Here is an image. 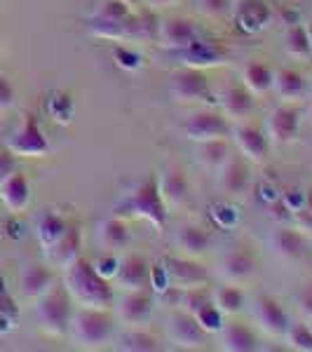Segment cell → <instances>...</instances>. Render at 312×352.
<instances>
[{
	"label": "cell",
	"instance_id": "obj_1",
	"mask_svg": "<svg viewBox=\"0 0 312 352\" xmlns=\"http://www.w3.org/2000/svg\"><path fill=\"white\" fill-rule=\"evenodd\" d=\"M64 287L73 303L80 308H111L115 305V289L109 277H104L92 261L78 256L64 270Z\"/></svg>",
	"mask_w": 312,
	"mask_h": 352
},
{
	"label": "cell",
	"instance_id": "obj_2",
	"mask_svg": "<svg viewBox=\"0 0 312 352\" xmlns=\"http://www.w3.org/2000/svg\"><path fill=\"white\" fill-rule=\"evenodd\" d=\"M71 333L73 340L82 348H101L111 343L115 333V317L109 308H78L71 317Z\"/></svg>",
	"mask_w": 312,
	"mask_h": 352
},
{
	"label": "cell",
	"instance_id": "obj_3",
	"mask_svg": "<svg viewBox=\"0 0 312 352\" xmlns=\"http://www.w3.org/2000/svg\"><path fill=\"white\" fill-rule=\"evenodd\" d=\"M132 214L136 219H146L151 226L162 228L167 223V204L160 195V186H157V174H151L144 184H139L129 192V197L118 207L115 214Z\"/></svg>",
	"mask_w": 312,
	"mask_h": 352
},
{
	"label": "cell",
	"instance_id": "obj_4",
	"mask_svg": "<svg viewBox=\"0 0 312 352\" xmlns=\"http://www.w3.org/2000/svg\"><path fill=\"white\" fill-rule=\"evenodd\" d=\"M71 303L73 298L68 296L66 287H56V285L38 298L36 317L45 333H49L54 338L66 336L68 329H71V317H73Z\"/></svg>",
	"mask_w": 312,
	"mask_h": 352
},
{
	"label": "cell",
	"instance_id": "obj_5",
	"mask_svg": "<svg viewBox=\"0 0 312 352\" xmlns=\"http://www.w3.org/2000/svg\"><path fill=\"white\" fill-rule=\"evenodd\" d=\"M8 151L16 157H45L49 153V141L45 136L36 116H24L16 132L8 139Z\"/></svg>",
	"mask_w": 312,
	"mask_h": 352
},
{
	"label": "cell",
	"instance_id": "obj_6",
	"mask_svg": "<svg viewBox=\"0 0 312 352\" xmlns=\"http://www.w3.org/2000/svg\"><path fill=\"white\" fill-rule=\"evenodd\" d=\"M169 92L181 104H200V101H212V87L209 78L204 76L202 68L186 66L177 71L169 80Z\"/></svg>",
	"mask_w": 312,
	"mask_h": 352
},
{
	"label": "cell",
	"instance_id": "obj_7",
	"mask_svg": "<svg viewBox=\"0 0 312 352\" xmlns=\"http://www.w3.org/2000/svg\"><path fill=\"white\" fill-rule=\"evenodd\" d=\"M183 132L190 141L202 144V141H212V139H228L232 127L228 122V118L219 111H197L186 120Z\"/></svg>",
	"mask_w": 312,
	"mask_h": 352
},
{
	"label": "cell",
	"instance_id": "obj_8",
	"mask_svg": "<svg viewBox=\"0 0 312 352\" xmlns=\"http://www.w3.org/2000/svg\"><path fill=\"white\" fill-rule=\"evenodd\" d=\"M167 338L172 340L177 348L183 350H200L207 345L209 333L197 324L195 315L186 310H177L167 322Z\"/></svg>",
	"mask_w": 312,
	"mask_h": 352
},
{
	"label": "cell",
	"instance_id": "obj_9",
	"mask_svg": "<svg viewBox=\"0 0 312 352\" xmlns=\"http://www.w3.org/2000/svg\"><path fill=\"white\" fill-rule=\"evenodd\" d=\"M153 296L148 289L139 292H122V296L115 300V315L124 327H144L153 317Z\"/></svg>",
	"mask_w": 312,
	"mask_h": 352
},
{
	"label": "cell",
	"instance_id": "obj_10",
	"mask_svg": "<svg viewBox=\"0 0 312 352\" xmlns=\"http://www.w3.org/2000/svg\"><path fill=\"white\" fill-rule=\"evenodd\" d=\"M300 127V111L291 104H282L275 111H270L268 120H265V134H268L270 144L287 146L296 139Z\"/></svg>",
	"mask_w": 312,
	"mask_h": 352
},
{
	"label": "cell",
	"instance_id": "obj_11",
	"mask_svg": "<svg viewBox=\"0 0 312 352\" xmlns=\"http://www.w3.org/2000/svg\"><path fill=\"white\" fill-rule=\"evenodd\" d=\"M230 134H232V139H235L237 148H240V153L247 157L249 162L263 164L265 160H268L270 139L263 129L254 127V124H249V122H237Z\"/></svg>",
	"mask_w": 312,
	"mask_h": 352
},
{
	"label": "cell",
	"instance_id": "obj_12",
	"mask_svg": "<svg viewBox=\"0 0 312 352\" xmlns=\"http://www.w3.org/2000/svg\"><path fill=\"white\" fill-rule=\"evenodd\" d=\"M164 270L169 275L172 287L179 289H190V287H202L209 280V270L202 263L192 261L190 256H169L162 261Z\"/></svg>",
	"mask_w": 312,
	"mask_h": 352
},
{
	"label": "cell",
	"instance_id": "obj_13",
	"mask_svg": "<svg viewBox=\"0 0 312 352\" xmlns=\"http://www.w3.org/2000/svg\"><path fill=\"white\" fill-rule=\"evenodd\" d=\"M256 268L258 258L247 247H235L219 261V277L223 282H230V285H240V282L249 280L256 272Z\"/></svg>",
	"mask_w": 312,
	"mask_h": 352
},
{
	"label": "cell",
	"instance_id": "obj_14",
	"mask_svg": "<svg viewBox=\"0 0 312 352\" xmlns=\"http://www.w3.org/2000/svg\"><path fill=\"white\" fill-rule=\"evenodd\" d=\"M115 285L122 292H139L151 287V263L139 254H129L118 263Z\"/></svg>",
	"mask_w": 312,
	"mask_h": 352
},
{
	"label": "cell",
	"instance_id": "obj_15",
	"mask_svg": "<svg viewBox=\"0 0 312 352\" xmlns=\"http://www.w3.org/2000/svg\"><path fill=\"white\" fill-rule=\"evenodd\" d=\"M200 38V33H197L195 24H192L190 19H186V16H174V19H164L160 21V33H157V45L164 50H174V52H179V50L188 47Z\"/></svg>",
	"mask_w": 312,
	"mask_h": 352
},
{
	"label": "cell",
	"instance_id": "obj_16",
	"mask_svg": "<svg viewBox=\"0 0 312 352\" xmlns=\"http://www.w3.org/2000/svg\"><path fill=\"white\" fill-rule=\"evenodd\" d=\"M80 244L82 235L76 226H68V230L59 237L56 242H52L49 247H45V261H47L49 268H59L66 270L78 256H80Z\"/></svg>",
	"mask_w": 312,
	"mask_h": 352
},
{
	"label": "cell",
	"instance_id": "obj_17",
	"mask_svg": "<svg viewBox=\"0 0 312 352\" xmlns=\"http://www.w3.org/2000/svg\"><path fill=\"white\" fill-rule=\"evenodd\" d=\"M254 320L270 336H285L289 324H291L287 310L280 305V300H275L272 296H258L254 300Z\"/></svg>",
	"mask_w": 312,
	"mask_h": 352
},
{
	"label": "cell",
	"instance_id": "obj_18",
	"mask_svg": "<svg viewBox=\"0 0 312 352\" xmlns=\"http://www.w3.org/2000/svg\"><path fill=\"white\" fill-rule=\"evenodd\" d=\"M157 186L164 204L169 207H181L190 197V181L181 167H167L162 174H157Z\"/></svg>",
	"mask_w": 312,
	"mask_h": 352
},
{
	"label": "cell",
	"instance_id": "obj_19",
	"mask_svg": "<svg viewBox=\"0 0 312 352\" xmlns=\"http://www.w3.org/2000/svg\"><path fill=\"white\" fill-rule=\"evenodd\" d=\"M219 104H221V113H223L228 120H247L249 116L254 113V106H256V101H254V94L249 92V89L242 85V87H237V85H230V87H225L223 92L219 96Z\"/></svg>",
	"mask_w": 312,
	"mask_h": 352
},
{
	"label": "cell",
	"instance_id": "obj_20",
	"mask_svg": "<svg viewBox=\"0 0 312 352\" xmlns=\"http://www.w3.org/2000/svg\"><path fill=\"white\" fill-rule=\"evenodd\" d=\"M160 16L155 10H144V12H132L129 19L124 21V41L136 43H157V33H160Z\"/></svg>",
	"mask_w": 312,
	"mask_h": 352
},
{
	"label": "cell",
	"instance_id": "obj_21",
	"mask_svg": "<svg viewBox=\"0 0 312 352\" xmlns=\"http://www.w3.org/2000/svg\"><path fill=\"white\" fill-rule=\"evenodd\" d=\"M272 10L263 0H242L235 8V24L245 33H258L270 24Z\"/></svg>",
	"mask_w": 312,
	"mask_h": 352
},
{
	"label": "cell",
	"instance_id": "obj_22",
	"mask_svg": "<svg viewBox=\"0 0 312 352\" xmlns=\"http://www.w3.org/2000/svg\"><path fill=\"white\" fill-rule=\"evenodd\" d=\"M272 247H275L277 256H282L285 261H298L308 252V237L296 226H282L272 235Z\"/></svg>",
	"mask_w": 312,
	"mask_h": 352
},
{
	"label": "cell",
	"instance_id": "obj_23",
	"mask_svg": "<svg viewBox=\"0 0 312 352\" xmlns=\"http://www.w3.org/2000/svg\"><path fill=\"white\" fill-rule=\"evenodd\" d=\"M19 287L24 292L26 298H33L38 300L43 294H47L49 289L54 287V272L49 265H43V263H31L21 270L19 275Z\"/></svg>",
	"mask_w": 312,
	"mask_h": 352
},
{
	"label": "cell",
	"instance_id": "obj_24",
	"mask_svg": "<svg viewBox=\"0 0 312 352\" xmlns=\"http://www.w3.org/2000/svg\"><path fill=\"white\" fill-rule=\"evenodd\" d=\"M0 202L12 214L24 212L28 207V202H31V186H28V179L24 174L14 172L0 184Z\"/></svg>",
	"mask_w": 312,
	"mask_h": 352
},
{
	"label": "cell",
	"instance_id": "obj_25",
	"mask_svg": "<svg viewBox=\"0 0 312 352\" xmlns=\"http://www.w3.org/2000/svg\"><path fill=\"white\" fill-rule=\"evenodd\" d=\"M219 188L230 197H237V195H245L247 188H249V167L242 160H232L228 157L223 167L219 169Z\"/></svg>",
	"mask_w": 312,
	"mask_h": 352
},
{
	"label": "cell",
	"instance_id": "obj_26",
	"mask_svg": "<svg viewBox=\"0 0 312 352\" xmlns=\"http://www.w3.org/2000/svg\"><path fill=\"white\" fill-rule=\"evenodd\" d=\"M177 247L190 258L202 256V254H207L212 249V235L202 226L186 223L177 230Z\"/></svg>",
	"mask_w": 312,
	"mask_h": 352
},
{
	"label": "cell",
	"instance_id": "obj_27",
	"mask_svg": "<svg viewBox=\"0 0 312 352\" xmlns=\"http://www.w3.org/2000/svg\"><path fill=\"white\" fill-rule=\"evenodd\" d=\"M179 56L183 59L186 66H192V68H209V66H219V64H225V54L221 52L219 47L209 43H202L197 38L195 43L188 45V47L179 50Z\"/></svg>",
	"mask_w": 312,
	"mask_h": 352
},
{
	"label": "cell",
	"instance_id": "obj_28",
	"mask_svg": "<svg viewBox=\"0 0 312 352\" xmlns=\"http://www.w3.org/2000/svg\"><path fill=\"white\" fill-rule=\"evenodd\" d=\"M272 92L280 96L285 104H291V101H298L300 96L305 94V80L298 71L293 68H280L272 76Z\"/></svg>",
	"mask_w": 312,
	"mask_h": 352
},
{
	"label": "cell",
	"instance_id": "obj_29",
	"mask_svg": "<svg viewBox=\"0 0 312 352\" xmlns=\"http://www.w3.org/2000/svg\"><path fill=\"white\" fill-rule=\"evenodd\" d=\"M221 345L228 352H254L258 350V338L247 324H223Z\"/></svg>",
	"mask_w": 312,
	"mask_h": 352
},
{
	"label": "cell",
	"instance_id": "obj_30",
	"mask_svg": "<svg viewBox=\"0 0 312 352\" xmlns=\"http://www.w3.org/2000/svg\"><path fill=\"white\" fill-rule=\"evenodd\" d=\"M272 76H275L272 68L268 64H263V61H249L242 68V82H245V87L254 96L272 92Z\"/></svg>",
	"mask_w": 312,
	"mask_h": 352
},
{
	"label": "cell",
	"instance_id": "obj_31",
	"mask_svg": "<svg viewBox=\"0 0 312 352\" xmlns=\"http://www.w3.org/2000/svg\"><path fill=\"white\" fill-rule=\"evenodd\" d=\"M115 350L124 352H155L160 350V343L153 333L144 331V327H127L115 340Z\"/></svg>",
	"mask_w": 312,
	"mask_h": 352
},
{
	"label": "cell",
	"instance_id": "obj_32",
	"mask_svg": "<svg viewBox=\"0 0 312 352\" xmlns=\"http://www.w3.org/2000/svg\"><path fill=\"white\" fill-rule=\"evenodd\" d=\"M101 244H104L109 252H120L132 240V232H129V226L124 223L120 217H113L106 223H101Z\"/></svg>",
	"mask_w": 312,
	"mask_h": 352
},
{
	"label": "cell",
	"instance_id": "obj_33",
	"mask_svg": "<svg viewBox=\"0 0 312 352\" xmlns=\"http://www.w3.org/2000/svg\"><path fill=\"white\" fill-rule=\"evenodd\" d=\"M228 157H230V148L225 139L202 141L200 148H197V162H200L202 167L212 169V172H219Z\"/></svg>",
	"mask_w": 312,
	"mask_h": 352
},
{
	"label": "cell",
	"instance_id": "obj_34",
	"mask_svg": "<svg viewBox=\"0 0 312 352\" xmlns=\"http://www.w3.org/2000/svg\"><path fill=\"white\" fill-rule=\"evenodd\" d=\"M285 47L287 54L298 61H305L312 56V43L308 36V28L303 24H291L285 33Z\"/></svg>",
	"mask_w": 312,
	"mask_h": 352
},
{
	"label": "cell",
	"instance_id": "obj_35",
	"mask_svg": "<svg viewBox=\"0 0 312 352\" xmlns=\"http://www.w3.org/2000/svg\"><path fill=\"white\" fill-rule=\"evenodd\" d=\"M212 300L216 303V308L223 315H237V312H242V308H245V294H242L240 287L230 285V282H225L212 296Z\"/></svg>",
	"mask_w": 312,
	"mask_h": 352
},
{
	"label": "cell",
	"instance_id": "obj_36",
	"mask_svg": "<svg viewBox=\"0 0 312 352\" xmlns=\"http://www.w3.org/2000/svg\"><path fill=\"white\" fill-rule=\"evenodd\" d=\"M66 230H68L66 219L59 217V214H54V212H49V214H45L41 221H38L36 235H38V242H41L43 249H45V247H49L52 242L59 240Z\"/></svg>",
	"mask_w": 312,
	"mask_h": 352
},
{
	"label": "cell",
	"instance_id": "obj_37",
	"mask_svg": "<svg viewBox=\"0 0 312 352\" xmlns=\"http://www.w3.org/2000/svg\"><path fill=\"white\" fill-rule=\"evenodd\" d=\"M16 320H19V308H16L12 294H10L3 275H0V333L12 331L16 327Z\"/></svg>",
	"mask_w": 312,
	"mask_h": 352
},
{
	"label": "cell",
	"instance_id": "obj_38",
	"mask_svg": "<svg viewBox=\"0 0 312 352\" xmlns=\"http://www.w3.org/2000/svg\"><path fill=\"white\" fill-rule=\"evenodd\" d=\"M212 300V294H209L207 287H190V289H181V296H179V310H186L190 315H195L197 310L202 308L204 303Z\"/></svg>",
	"mask_w": 312,
	"mask_h": 352
},
{
	"label": "cell",
	"instance_id": "obj_39",
	"mask_svg": "<svg viewBox=\"0 0 312 352\" xmlns=\"http://www.w3.org/2000/svg\"><path fill=\"white\" fill-rule=\"evenodd\" d=\"M195 320H197V324L209 333V336H212V333H219L221 329H223V312L216 308L214 300L204 303L202 308L195 312Z\"/></svg>",
	"mask_w": 312,
	"mask_h": 352
},
{
	"label": "cell",
	"instance_id": "obj_40",
	"mask_svg": "<svg viewBox=\"0 0 312 352\" xmlns=\"http://www.w3.org/2000/svg\"><path fill=\"white\" fill-rule=\"evenodd\" d=\"M129 14H132V8H129L124 0H101V5L96 8V14L99 19H106V21H118V24H122V21L129 19Z\"/></svg>",
	"mask_w": 312,
	"mask_h": 352
},
{
	"label": "cell",
	"instance_id": "obj_41",
	"mask_svg": "<svg viewBox=\"0 0 312 352\" xmlns=\"http://www.w3.org/2000/svg\"><path fill=\"white\" fill-rule=\"evenodd\" d=\"M285 338H287V343L291 350L312 352V329H310V324H289Z\"/></svg>",
	"mask_w": 312,
	"mask_h": 352
},
{
	"label": "cell",
	"instance_id": "obj_42",
	"mask_svg": "<svg viewBox=\"0 0 312 352\" xmlns=\"http://www.w3.org/2000/svg\"><path fill=\"white\" fill-rule=\"evenodd\" d=\"M89 33L96 38H106V41H124V21L118 24V21H106L94 16L92 21L87 24Z\"/></svg>",
	"mask_w": 312,
	"mask_h": 352
},
{
	"label": "cell",
	"instance_id": "obj_43",
	"mask_svg": "<svg viewBox=\"0 0 312 352\" xmlns=\"http://www.w3.org/2000/svg\"><path fill=\"white\" fill-rule=\"evenodd\" d=\"M197 12L204 16H225L232 8V0H195Z\"/></svg>",
	"mask_w": 312,
	"mask_h": 352
},
{
	"label": "cell",
	"instance_id": "obj_44",
	"mask_svg": "<svg viewBox=\"0 0 312 352\" xmlns=\"http://www.w3.org/2000/svg\"><path fill=\"white\" fill-rule=\"evenodd\" d=\"M291 226H296L300 232L310 235L312 232V212L308 207H298L296 212H291Z\"/></svg>",
	"mask_w": 312,
	"mask_h": 352
},
{
	"label": "cell",
	"instance_id": "obj_45",
	"mask_svg": "<svg viewBox=\"0 0 312 352\" xmlns=\"http://www.w3.org/2000/svg\"><path fill=\"white\" fill-rule=\"evenodd\" d=\"M16 172V155L12 151H0V184Z\"/></svg>",
	"mask_w": 312,
	"mask_h": 352
},
{
	"label": "cell",
	"instance_id": "obj_46",
	"mask_svg": "<svg viewBox=\"0 0 312 352\" xmlns=\"http://www.w3.org/2000/svg\"><path fill=\"white\" fill-rule=\"evenodd\" d=\"M296 303H298V310L303 312L305 317H310V320H312V282H308V285H303L298 289Z\"/></svg>",
	"mask_w": 312,
	"mask_h": 352
},
{
	"label": "cell",
	"instance_id": "obj_47",
	"mask_svg": "<svg viewBox=\"0 0 312 352\" xmlns=\"http://www.w3.org/2000/svg\"><path fill=\"white\" fill-rule=\"evenodd\" d=\"M14 106V87L8 76H0V111H8Z\"/></svg>",
	"mask_w": 312,
	"mask_h": 352
},
{
	"label": "cell",
	"instance_id": "obj_48",
	"mask_svg": "<svg viewBox=\"0 0 312 352\" xmlns=\"http://www.w3.org/2000/svg\"><path fill=\"white\" fill-rule=\"evenodd\" d=\"M115 59H118V64H120L122 68H129V71L139 68V64H141L139 54H134L132 50H124V47H118L115 50Z\"/></svg>",
	"mask_w": 312,
	"mask_h": 352
},
{
	"label": "cell",
	"instance_id": "obj_49",
	"mask_svg": "<svg viewBox=\"0 0 312 352\" xmlns=\"http://www.w3.org/2000/svg\"><path fill=\"white\" fill-rule=\"evenodd\" d=\"M177 3V0H146V5H148L151 10H162V8H172V5Z\"/></svg>",
	"mask_w": 312,
	"mask_h": 352
},
{
	"label": "cell",
	"instance_id": "obj_50",
	"mask_svg": "<svg viewBox=\"0 0 312 352\" xmlns=\"http://www.w3.org/2000/svg\"><path fill=\"white\" fill-rule=\"evenodd\" d=\"M303 207H308L310 212H312V190H310V192H305V204H303Z\"/></svg>",
	"mask_w": 312,
	"mask_h": 352
},
{
	"label": "cell",
	"instance_id": "obj_51",
	"mask_svg": "<svg viewBox=\"0 0 312 352\" xmlns=\"http://www.w3.org/2000/svg\"><path fill=\"white\" fill-rule=\"evenodd\" d=\"M124 3H127V5H129V8H134V5H139V3H141V0H124Z\"/></svg>",
	"mask_w": 312,
	"mask_h": 352
},
{
	"label": "cell",
	"instance_id": "obj_52",
	"mask_svg": "<svg viewBox=\"0 0 312 352\" xmlns=\"http://www.w3.org/2000/svg\"><path fill=\"white\" fill-rule=\"evenodd\" d=\"M308 120H310V124H312V101H310V109H308Z\"/></svg>",
	"mask_w": 312,
	"mask_h": 352
},
{
	"label": "cell",
	"instance_id": "obj_53",
	"mask_svg": "<svg viewBox=\"0 0 312 352\" xmlns=\"http://www.w3.org/2000/svg\"><path fill=\"white\" fill-rule=\"evenodd\" d=\"M305 28H308V36H310V43H312V24H310V26H305Z\"/></svg>",
	"mask_w": 312,
	"mask_h": 352
},
{
	"label": "cell",
	"instance_id": "obj_54",
	"mask_svg": "<svg viewBox=\"0 0 312 352\" xmlns=\"http://www.w3.org/2000/svg\"><path fill=\"white\" fill-rule=\"evenodd\" d=\"M310 329H312V322H310Z\"/></svg>",
	"mask_w": 312,
	"mask_h": 352
}]
</instances>
